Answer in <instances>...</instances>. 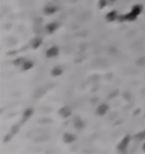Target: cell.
Instances as JSON below:
<instances>
[{
  "instance_id": "obj_1",
  "label": "cell",
  "mask_w": 145,
  "mask_h": 154,
  "mask_svg": "<svg viewBox=\"0 0 145 154\" xmlns=\"http://www.w3.org/2000/svg\"><path fill=\"white\" fill-rule=\"evenodd\" d=\"M139 11H141V7L139 6H135L134 8H133V10L130 11L128 15L125 16V18L126 20H134V18L137 17V15L139 14Z\"/></svg>"
},
{
  "instance_id": "obj_2",
  "label": "cell",
  "mask_w": 145,
  "mask_h": 154,
  "mask_svg": "<svg viewBox=\"0 0 145 154\" xmlns=\"http://www.w3.org/2000/svg\"><path fill=\"white\" fill-rule=\"evenodd\" d=\"M58 53V49L57 48H51L49 51L47 52V54H48V57H52V56H56Z\"/></svg>"
},
{
  "instance_id": "obj_3",
  "label": "cell",
  "mask_w": 145,
  "mask_h": 154,
  "mask_svg": "<svg viewBox=\"0 0 145 154\" xmlns=\"http://www.w3.org/2000/svg\"><path fill=\"white\" fill-rule=\"evenodd\" d=\"M117 17V15H116V11H111L110 13V15H108V20H110V21H112Z\"/></svg>"
}]
</instances>
